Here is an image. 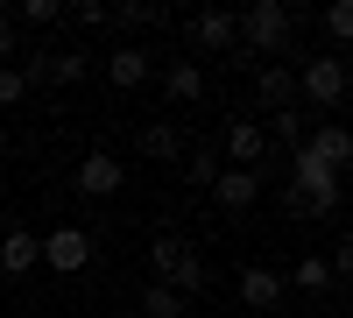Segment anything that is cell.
Returning a JSON list of instances; mask_svg holds the SVG:
<instances>
[{"instance_id":"cell-15","label":"cell","mask_w":353,"mask_h":318,"mask_svg":"<svg viewBox=\"0 0 353 318\" xmlns=\"http://www.w3.org/2000/svg\"><path fill=\"white\" fill-rule=\"evenodd\" d=\"M141 156H149V163H170V156H184V135H176L170 121H149V128H141Z\"/></svg>"},{"instance_id":"cell-5","label":"cell","mask_w":353,"mask_h":318,"mask_svg":"<svg viewBox=\"0 0 353 318\" xmlns=\"http://www.w3.org/2000/svg\"><path fill=\"white\" fill-rule=\"evenodd\" d=\"M71 184L85 191V198H113L128 184V170H121V156H106V149H85L78 156V170H71Z\"/></svg>"},{"instance_id":"cell-6","label":"cell","mask_w":353,"mask_h":318,"mask_svg":"<svg viewBox=\"0 0 353 318\" xmlns=\"http://www.w3.org/2000/svg\"><path fill=\"white\" fill-rule=\"evenodd\" d=\"M297 149H304L311 163H325L332 177H339V170L353 163V135H346L339 121H318V128H304V141H297Z\"/></svg>"},{"instance_id":"cell-20","label":"cell","mask_w":353,"mask_h":318,"mask_svg":"<svg viewBox=\"0 0 353 318\" xmlns=\"http://www.w3.org/2000/svg\"><path fill=\"white\" fill-rule=\"evenodd\" d=\"M106 21H121V28H156L163 8H156V0H121V8H106Z\"/></svg>"},{"instance_id":"cell-18","label":"cell","mask_w":353,"mask_h":318,"mask_svg":"<svg viewBox=\"0 0 353 318\" xmlns=\"http://www.w3.org/2000/svg\"><path fill=\"white\" fill-rule=\"evenodd\" d=\"M261 135L283 141V149H297V141H304V113H297V106H283V113H269V121H261Z\"/></svg>"},{"instance_id":"cell-11","label":"cell","mask_w":353,"mask_h":318,"mask_svg":"<svg viewBox=\"0 0 353 318\" xmlns=\"http://www.w3.org/2000/svg\"><path fill=\"white\" fill-rule=\"evenodd\" d=\"M191 43H198V50H241V28H233L226 8H198V14H191Z\"/></svg>"},{"instance_id":"cell-19","label":"cell","mask_w":353,"mask_h":318,"mask_svg":"<svg viewBox=\"0 0 353 318\" xmlns=\"http://www.w3.org/2000/svg\"><path fill=\"white\" fill-rule=\"evenodd\" d=\"M283 283H297V290H311V297H318V290H332V269H325V255H304V262L290 269Z\"/></svg>"},{"instance_id":"cell-8","label":"cell","mask_w":353,"mask_h":318,"mask_svg":"<svg viewBox=\"0 0 353 318\" xmlns=\"http://www.w3.org/2000/svg\"><path fill=\"white\" fill-rule=\"evenodd\" d=\"M28 269H43V234L8 226V234H0V276H28Z\"/></svg>"},{"instance_id":"cell-21","label":"cell","mask_w":353,"mask_h":318,"mask_svg":"<svg viewBox=\"0 0 353 318\" xmlns=\"http://www.w3.org/2000/svg\"><path fill=\"white\" fill-rule=\"evenodd\" d=\"M43 78H50V85H78V78H85V50H57V57H43Z\"/></svg>"},{"instance_id":"cell-4","label":"cell","mask_w":353,"mask_h":318,"mask_svg":"<svg viewBox=\"0 0 353 318\" xmlns=\"http://www.w3.org/2000/svg\"><path fill=\"white\" fill-rule=\"evenodd\" d=\"M219 163L226 170H261L269 163V135H261V121H226V141H219Z\"/></svg>"},{"instance_id":"cell-9","label":"cell","mask_w":353,"mask_h":318,"mask_svg":"<svg viewBox=\"0 0 353 318\" xmlns=\"http://www.w3.org/2000/svg\"><path fill=\"white\" fill-rule=\"evenodd\" d=\"M254 99H261V113L297 106V64H261L254 71Z\"/></svg>"},{"instance_id":"cell-3","label":"cell","mask_w":353,"mask_h":318,"mask_svg":"<svg viewBox=\"0 0 353 318\" xmlns=\"http://www.w3.org/2000/svg\"><path fill=\"white\" fill-rule=\"evenodd\" d=\"M43 269H57V276L92 269V234H85V226H50L43 234Z\"/></svg>"},{"instance_id":"cell-10","label":"cell","mask_w":353,"mask_h":318,"mask_svg":"<svg viewBox=\"0 0 353 318\" xmlns=\"http://www.w3.org/2000/svg\"><path fill=\"white\" fill-rule=\"evenodd\" d=\"M191 262H198V248H191L184 234H156V248H149V276H156V283H176Z\"/></svg>"},{"instance_id":"cell-16","label":"cell","mask_w":353,"mask_h":318,"mask_svg":"<svg viewBox=\"0 0 353 318\" xmlns=\"http://www.w3.org/2000/svg\"><path fill=\"white\" fill-rule=\"evenodd\" d=\"M219 170H226V163H219V149H205V141H198V149L184 156V184H191V191H212Z\"/></svg>"},{"instance_id":"cell-1","label":"cell","mask_w":353,"mask_h":318,"mask_svg":"<svg viewBox=\"0 0 353 318\" xmlns=\"http://www.w3.org/2000/svg\"><path fill=\"white\" fill-rule=\"evenodd\" d=\"M233 28H241V50L248 57H283L290 36H297V14H290L283 0H254L248 14H233Z\"/></svg>"},{"instance_id":"cell-23","label":"cell","mask_w":353,"mask_h":318,"mask_svg":"<svg viewBox=\"0 0 353 318\" xmlns=\"http://www.w3.org/2000/svg\"><path fill=\"white\" fill-rule=\"evenodd\" d=\"M325 36L346 50V36H353V8H346V0H332V8H325Z\"/></svg>"},{"instance_id":"cell-17","label":"cell","mask_w":353,"mask_h":318,"mask_svg":"<svg viewBox=\"0 0 353 318\" xmlns=\"http://www.w3.org/2000/svg\"><path fill=\"white\" fill-rule=\"evenodd\" d=\"M14 28H50V21H64V0H21V8H8Z\"/></svg>"},{"instance_id":"cell-22","label":"cell","mask_w":353,"mask_h":318,"mask_svg":"<svg viewBox=\"0 0 353 318\" xmlns=\"http://www.w3.org/2000/svg\"><path fill=\"white\" fill-rule=\"evenodd\" d=\"M141 311L149 318H184V297H176L170 283H141Z\"/></svg>"},{"instance_id":"cell-2","label":"cell","mask_w":353,"mask_h":318,"mask_svg":"<svg viewBox=\"0 0 353 318\" xmlns=\"http://www.w3.org/2000/svg\"><path fill=\"white\" fill-rule=\"evenodd\" d=\"M346 85H353V71H346L339 50L332 57H304V64H297V99H311V106H339Z\"/></svg>"},{"instance_id":"cell-27","label":"cell","mask_w":353,"mask_h":318,"mask_svg":"<svg viewBox=\"0 0 353 318\" xmlns=\"http://www.w3.org/2000/svg\"><path fill=\"white\" fill-rule=\"evenodd\" d=\"M325 269H332V276H346V269H353V241H332V255H325Z\"/></svg>"},{"instance_id":"cell-25","label":"cell","mask_w":353,"mask_h":318,"mask_svg":"<svg viewBox=\"0 0 353 318\" xmlns=\"http://www.w3.org/2000/svg\"><path fill=\"white\" fill-rule=\"evenodd\" d=\"M64 21H78V28H99V21H106V8H99V0H78V8H64Z\"/></svg>"},{"instance_id":"cell-13","label":"cell","mask_w":353,"mask_h":318,"mask_svg":"<svg viewBox=\"0 0 353 318\" xmlns=\"http://www.w3.org/2000/svg\"><path fill=\"white\" fill-rule=\"evenodd\" d=\"M149 71H156V64H149V50H141V43H121V50L106 57V78L121 85V92H134V85H149Z\"/></svg>"},{"instance_id":"cell-7","label":"cell","mask_w":353,"mask_h":318,"mask_svg":"<svg viewBox=\"0 0 353 318\" xmlns=\"http://www.w3.org/2000/svg\"><path fill=\"white\" fill-rule=\"evenodd\" d=\"M233 290H241V304H248V311H276L290 283H283V269H269V262H248V269H241V283H233Z\"/></svg>"},{"instance_id":"cell-24","label":"cell","mask_w":353,"mask_h":318,"mask_svg":"<svg viewBox=\"0 0 353 318\" xmlns=\"http://www.w3.org/2000/svg\"><path fill=\"white\" fill-rule=\"evenodd\" d=\"M21 99H28V78L14 64H0V106H21Z\"/></svg>"},{"instance_id":"cell-12","label":"cell","mask_w":353,"mask_h":318,"mask_svg":"<svg viewBox=\"0 0 353 318\" xmlns=\"http://www.w3.org/2000/svg\"><path fill=\"white\" fill-rule=\"evenodd\" d=\"M212 198H219L226 212H248L254 198H261V170H219V177H212Z\"/></svg>"},{"instance_id":"cell-14","label":"cell","mask_w":353,"mask_h":318,"mask_svg":"<svg viewBox=\"0 0 353 318\" xmlns=\"http://www.w3.org/2000/svg\"><path fill=\"white\" fill-rule=\"evenodd\" d=\"M163 92H170L176 106H191V99L205 92V64H198V57H176V64L163 71Z\"/></svg>"},{"instance_id":"cell-26","label":"cell","mask_w":353,"mask_h":318,"mask_svg":"<svg viewBox=\"0 0 353 318\" xmlns=\"http://www.w3.org/2000/svg\"><path fill=\"white\" fill-rule=\"evenodd\" d=\"M14 57H21V28L0 14V64H14Z\"/></svg>"}]
</instances>
